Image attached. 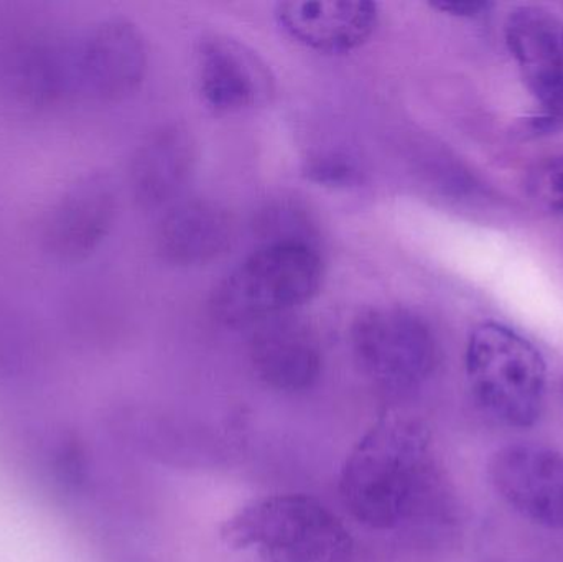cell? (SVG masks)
<instances>
[{"instance_id":"1","label":"cell","mask_w":563,"mask_h":562,"mask_svg":"<svg viewBox=\"0 0 563 562\" xmlns=\"http://www.w3.org/2000/svg\"><path fill=\"white\" fill-rule=\"evenodd\" d=\"M435 482L426 426L386 415L347 455L338 491L357 524L396 531L426 511Z\"/></svg>"},{"instance_id":"2","label":"cell","mask_w":563,"mask_h":562,"mask_svg":"<svg viewBox=\"0 0 563 562\" xmlns=\"http://www.w3.org/2000/svg\"><path fill=\"white\" fill-rule=\"evenodd\" d=\"M233 550L266 562H360L343 521L310 495H271L251 502L221 528Z\"/></svg>"},{"instance_id":"3","label":"cell","mask_w":563,"mask_h":562,"mask_svg":"<svg viewBox=\"0 0 563 562\" xmlns=\"http://www.w3.org/2000/svg\"><path fill=\"white\" fill-rule=\"evenodd\" d=\"M321 283L323 261L317 247L261 244L214 287L211 316L227 327H257L310 302Z\"/></svg>"},{"instance_id":"4","label":"cell","mask_w":563,"mask_h":562,"mask_svg":"<svg viewBox=\"0 0 563 562\" xmlns=\"http://www.w3.org/2000/svg\"><path fill=\"white\" fill-rule=\"evenodd\" d=\"M465 365L473 399L488 418L512 429L539 421L548 365L526 337L505 323H479L470 335Z\"/></svg>"},{"instance_id":"5","label":"cell","mask_w":563,"mask_h":562,"mask_svg":"<svg viewBox=\"0 0 563 562\" xmlns=\"http://www.w3.org/2000/svg\"><path fill=\"white\" fill-rule=\"evenodd\" d=\"M350 339L364 376L396 395L426 385L439 363V345L429 323L399 307L364 310L354 319Z\"/></svg>"},{"instance_id":"6","label":"cell","mask_w":563,"mask_h":562,"mask_svg":"<svg viewBox=\"0 0 563 562\" xmlns=\"http://www.w3.org/2000/svg\"><path fill=\"white\" fill-rule=\"evenodd\" d=\"M0 96L22 109L75 101L73 32L13 30L0 40Z\"/></svg>"},{"instance_id":"7","label":"cell","mask_w":563,"mask_h":562,"mask_svg":"<svg viewBox=\"0 0 563 562\" xmlns=\"http://www.w3.org/2000/svg\"><path fill=\"white\" fill-rule=\"evenodd\" d=\"M147 43L124 16H109L73 32L76 99L115 102L141 88L147 73Z\"/></svg>"},{"instance_id":"8","label":"cell","mask_w":563,"mask_h":562,"mask_svg":"<svg viewBox=\"0 0 563 562\" xmlns=\"http://www.w3.org/2000/svg\"><path fill=\"white\" fill-rule=\"evenodd\" d=\"M118 210V194L106 175L78 178L59 194L43 217V250L63 263L88 260L111 233Z\"/></svg>"},{"instance_id":"9","label":"cell","mask_w":563,"mask_h":562,"mask_svg":"<svg viewBox=\"0 0 563 562\" xmlns=\"http://www.w3.org/2000/svg\"><path fill=\"white\" fill-rule=\"evenodd\" d=\"M489 481L519 515L563 531V454L538 444H509L489 462Z\"/></svg>"},{"instance_id":"10","label":"cell","mask_w":563,"mask_h":562,"mask_svg":"<svg viewBox=\"0 0 563 562\" xmlns=\"http://www.w3.org/2000/svg\"><path fill=\"white\" fill-rule=\"evenodd\" d=\"M509 53L545 124H563V19L544 7L521 5L505 23Z\"/></svg>"},{"instance_id":"11","label":"cell","mask_w":563,"mask_h":562,"mask_svg":"<svg viewBox=\"0 0 563 562\" xmlns=\"http://www.w3.org/2000/svg\"><path fill=\"white\" fill-rule=\"evenodd\" d=\"M198 89L218 112H244L273 101L276 81L269 65L240 40L205 36L197 53Z\"/></svg>"},{"instance_id":"12","label":"cell","mask_w":563,"mask_h":562,"mask_svg":"<svg viewBox=\"0 0 563 562\" xmlns=\"http://www.w3.org/2000/svg\"><path fill=\"white\" fill-rule=\"evenodd\" d=\"M250 359L264 385L290 395L313 388L323 370L317 333L290 316L257 326L251 337Z\"/></svg>"},{"instance_id":"13","label":"cell","mask_w":563,"mask_h":562,"mask_svg":"<svg viewBox=\"0 0 563 562\" xmlns=\"http://www.w3.org/2000/svg\"><path fill=\"white\" fill-rule=\"evenodd\" d=\"M198 161V144L184 124H165L142 141L132 155L129 187L139 207L157 210L184 191Z\"/></svg>"},{"instance_id":"14","label":"cell","mask_w":563,"mask_h":562,"mask_svg":"<svg viewBox=\"0 0 563 562\" xmlns=\"http://www.w3.org/2000/svg\"><path fill=\"white\" fill-rule=\"evenodd\" d=\"M236 240L227 208L203 198L181 201L158 221L155 250L175 266H205L223 257Z\"/></svg>"},{"instance_id":"15","label":"cell","mask_w":563,"mask_h":562,"mask_svg":"<svg viewBox=\"0 0 563 562\" xmlns=\"http://www.w3.org/2000/svg\"><path fill=\"white\" fill-rule=\"evenodd\" d=\"M280 29L295 42L314 52H353L369 40L379 20L373 2H280L276 5Z\"/></svg>"},{"instance_id":"16","label":"cell","mask_w":563,"mask_h":562,"mask_svg":"<svg viewBox=\"0 0 563 562\" xmlns=\"http://www.w3.org/2000/svg\"><path fill=\"white\" fill-rule=\"evenodd\" d=\"M254 227L263 244L300 243L314 246L317 227L307 208L297 201L280 200L267 203L257 214Z\"/></svg>"},{"instance_id":"17","label":"cell","mask_w":563,"mask_h":562,"mask_svg":"<svg viewBox=\"0 0 563 562\" xmlns=\"http://www.w3.org/2000/svg\"><path fill=\"white\" fill-rule=\"evenodd\" d=\"M528 188L541 207L563 214V155L539 162L529 174Z\"/></svg>"},{"instance_id":"18","label":"cell","mask_w":563,"mask_h":562,"mask_svg":"<svg viewBox=\"0 0 563 562\" xmlns=\"http://www.w3.org/2000/svg\"><path fill=\"white\" fill-rule=\"evenodd\" d=\"M356 168L340 158L314 161L308 168V175L320 184L344 185L356 181Z\"/></svg>"},{"instance_id":"19","label":"cell","mask_w":563,"mask_h":562,"mask_svg":"<svg viewBox=\"0 0 563 562\" xmlns=\"http://www.w3.org/2000/svg\"><path fill=\"white\" fill-rule=\"evenodd\" d=\"M433 9L442 10L449 15L460 16V19H479L485 16L493 9L492 2L483 0H468V2H439L433 3Z\"/></svg>"}]
</instances>
